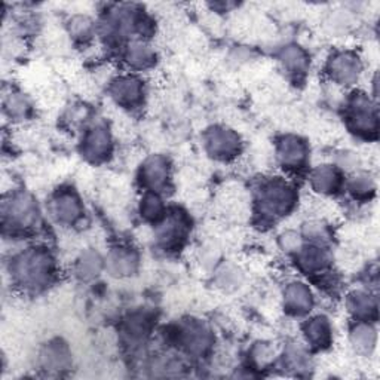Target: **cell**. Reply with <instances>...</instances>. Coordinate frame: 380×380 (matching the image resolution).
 Listing matches in <instances>:
<instances>
[{
  "mask_svg": "<svg viewBox=\"0 0 380 380\" xmlns=\"http://www.w3.org/2000/svg\"><path fill=\"white\" fill-rule=\"evenodd\" d=\"M53 272V260L48 253L28 250L16 257L11 266V273L20 286L36 288L45 286Z\"/></svg>",
  "mask_w": 380,
  "mask_h": 380,
  "instance_id": "cell-1",
  "label": "cell"
},
{
  "mask_svg": "<svg viewBox=\"0 0 380 380\" xmlns=\"http://www.w3.org/2000/svg\"><path fill=\"white\" fill-rule=\"evenodd\" d=\"M38 207L28 195L18 193L11 196V200L4 205V220L11 227H31L38 222Z\"/></svg>",
  "mask_w": 380,
  "mask_h": 380,
  "instance_id": "cell-2",
  "label": "cell"
},
{
  "mask_svg": "<svg viewBox=\"0 0 380 380\" xmlns=\"http://www.w3.org/2000/svg\"><path fill=\"white\" fill-rule=\"evenodd\" d=\"M261 211L271 216H284L294 205V192L284 181H273L261 190Z\"/></svg>",
  "mask_w": 380,
  "mask_h": 380,
  "instance_id": "cell-3",
  "label": "cell"
},
{
  "mask_svg": "<svg viewBox=\"0 0 380 380\" xmlns=\"http://www.w3.org/2000/svg\"><path fill=\"white\" fill-rule=\"evenodd\" d=\"M207 146L214 156L229 158L238 152L239 139L234 131H229L226 128H216L208 134Z\"/></svg>",
  "mask_w": 380,
  "mask_h": 380,
  "instance_id": "cell-4",
  "label": "cell"
},
{
  "mask_svg": "<svg viewBox=\"0 0 380 380\" xmlns=\"http://www.w3.org/2000/svg\"><path fill=\"white\" fill-rule=\"evenodd\" d=\"M112 95L119 104L131 107L140 103L143 95V87L134 77H121L113 84Z\"/></svg>",
  "mask_w": 380,
  "mask_h": 380,
  "instance_id": "cell-5",
  "label": "cell"
},
{
  "mask_svg": "<svg viewBox=\"0 0 380 380\" xmlns=\"http://www.w3.org/2000/svg\"><path fill=\"white\" fill-rule=\"evenodd\" d=\"M53 214L61 223H75L82 212L79 200L73 193H61L53 202Z\"/></svg>",
  "mask_w": 380,
  "mask_h": 380,
  "instance_id": "cell-6",
  "label": "cell"
},
{
  "mask_svg": "<svg viewBox=\"0 0 380 380\" xmlns=\"http://www.w3.org/2000/svg\"><path fill=\"white\" fill-rule=\"evenodd\" d=\"M278 156L283 165L288 168H297L306 159V146L295 137H287L279 143Z\"/></svg>",
  "mask_w": 380,
  "mask_h": 380,
  "instance_id": "cell-7",
  "label": "cell"
},
{
  "mask_svg": "<svg viewBox=\"0 0 380 380\" xmlns=\"http://www.w3.org/2000/svg\"><path fill=\"white\" fill-rule=\"evenodd\" d=\"M84 151L92 159H102L110 152V137L104 128L91 129L85 139Z\"/></svg>",
  "mask_w": 380,
  "mask_h": 380,
  "instance_id": "cell-8",
  "label": "cell"
},
{
  "mask_svg": "<svg viewBox=\"0 0 380 380\" xmlns=\"http://www.w3.org/2000/svg\"><path fill=\"white\" fill-rule=\"evenodd\" d=\"M143 175H144L146 185H148L152 189H159V188L165 186V183H167V178H168L167 161L161 156L148 159L146 163V167H144Z\"/></svg>",
  "mask_w": 380,
  "mask_h": 380,
  "instance_id": "cell-9",
  "label": "cell"
},
{
  "mask_svg": "<svg viewBox=\"0 0 380 380\" xmlns=\"http://www.w3.org/2000/svg\"><path fill=\"white\" fill-rule=\"evenodd\" d=\"M286 305L294 313H305L312 306V295L305 284H291L286 291Z\"/></svg>",
  "mask_w": 380,
  "mask_h": 380,
  "instance_id": "cell-10",
  "label": "cell"
},
{
  "mask_svg": "<svg viewBox=\"0 0 380 380\" xmlns=\"http://www.w3.org/2000/svg\"><path fill=\"white\" fill-rule=\"evenodd\" d=\"M358 58L352 57L351 54H340L332 61V73L337 80L344 82V84H349V82L355 80L358 76Z\"/></svg>",
  "mask_w": 380,
  "mask_h": 380,
  "instance_id": "cell-11",
  "label": "cell"
},
{
  "mask_svg": "<svg viewBox=\"0 0 380 380\" xmlns=\"http://www.w3.org/2000/svg\"><path fill=\"white\" fill-rule=\"evenodd\" d=\"M305 335L312 346L321 348V346H327L332 340V328H330V324L325 318L317 317L306 324Z\"/></svg>",
  "mask_w": 380,
  "mask_h": 380,
  "instance_id": "cell-12",
  "label": "cell"
},
{
  "mask_svg": "<svg viewBox=\"0 0 380 380\" xmlns=\"http://www.w3.org/2000/svg\"><path fill=\"white\" fill-rule=\"evenodd\" d=\"M312 183H313V188H315L318 192L332 193L337 189L340 178L335 168L328 167V165H322V167H320L315 173H313Z\"/></svg>",
  "mask_w": 380,
  "mask_h": 380,
  "instance_id": "cell-13",
  "label": "cell"
},
{
  "mask_svg": "<svg viewBox=\"0 0 380 380\" xmlns=\"http://www.w3.org/2000/svg\"><path fill=\"white\" fill-rule=\"evenodd\" d=\"M107 266L114 275H119V276L131 275V272H134L137 266V257L131 251L118 250L110 254Z\"/></svg>",
  "mask_w": 380,
  "mask_h": 380,
  "instance_id": "cell-14",
  "label": "cell"
},
{
  "mask_svg": "<svg viewBox=\"0 0 380 380\" xmlns=\"http://www.w3.org/2000/svg\"><path fill=\"white\" fill-rule=\"evenodd\" d=\"M351 121L359 132H367L369 129L376 126V116L370 113L369 103L366 98H358L354 103V109L351 113Z\"/></svg>",
  "mask_w": 380,
  "mask_h": 380,
  "instance_id": "cell-15",
  "label": "cell"
},
{
  "mask_svg": "<svg viewBox=\"0 0 380 380\" xmlns=\"http://www.w3.org/2000/svg\"><path fill=\"white\" fill-rule=\"evenodd\" d=\"M306 60L305 53L297 46H288L283 55V63L291 73L303 72L306 67Z\"/></svg>",
  "mask_w": 380,
  "mask_h": 380,
  "instance_id": "cell-16",
  "label": "cell"
},
{
  "mask_svg": "<svg viewBox=\"0 0 380 380\" xmlns=\"http://www.w3.org/2000/svg\"><path fill=\"white\" fill-rule=\"evenodd\" d=\"M327 256L324 251H321L320 249H309L308 251H305L300 256V263L302 266L309 272L312 271H321L325 268L327 264Z\"/></svg>",
  "mask_w": 380,
  "mask_h": 380,
  "instance_id": "cell-17",
  "label": "cell"
},
{
  "mask_svg": "<svg viewBox=\"0 0 380 380\" xmlns=\"http://www.w3.org/2000/svg\"><path fill=\"white\" fill-rule=\"evenodd\" d=\"M153 54L148 46L144 43H132L128 51V60L136 67H146V65L152 61Z\"/></svg>",
  "mask_w": 380,
  "mask_h": 380,
  "instance_id": "cell-18",
  "label": "cell"
},
{
  "mask_svg": "<svg viewBox=\"0 0 380 380\" xmlns=\"http://www.w3.org/2000/svg\"><path fill=\"white\" fill-rule=\"evenodd\" d=\"M162 202L156 195H147L144 197L141 204V212L147 220H158L159 217H162Z\"/></svg>",
  "mask_w": 380,
  "mask_h": 380,
  "instance_id": "cell-19",
  "label": "cell"
},
{
  "mask_svg": "<svg viewBox=\"0 0 380 380\" xmlns=\"http://www.w3.org/2000/svg\"><path fill=\"white\" fill-rule=\"evenodd\" d=\"M98 271H100V259L97 254H87L79 261V273L84 278H91Z\"/></svg>",
  "mask_w": 380,
  "mask_h": 380,
  "instance_id": "cell-20",
  "label": "cell"
},
{
  "mask_svg": "<svg viewBox=\"0 0 380 380\" xmlns=\"http://www.w3.org/2000/svg\"><path fill=\"white\" fill-rule=\"evenodd\" d=\"M352 309L355 310V313H358L359 317H366L369 315V310L374 309V305L370 303V299L367 294H361L358 293L354 297V303H352Z\"/></svg>",
  "mask_w": 380,
  "mask_h": 380,
  "instance_id": "cell-21",
  "label": "cell"
},
{
  "mask_svg": "<svg viewBox=\"0 0 380 380\" xmlns=\"http://www.w3.org/2000/svg\"><path fill=\"white\" fill-rule=\"evenodd\" d=\"M6 109L9 110L11 113V118L12 116H24L26 112L28 110V106L26 103L24 98L21 97H16V95H12L9 98V102L6 103Z\"/></svg>",
  "mask_w": 380,
  "mask_h": 380,
  "instance_id": "cell-22",
  "label": "cell"
},
{
  "mask_svg": "<svg viewBox=\"0 0 380 380\" xmlns=\"http://www.w3.org/2000/svg\"><path fill=\"white\" fill-rule=\"evenodd\" d=\"M91 30V21L85 16H77L75 18L73 24H72V33L75 35V38H82V36H87Z\"/></svg>",
  "mask_w": 380,
  "mask_h": 380,
  "instance_id": "cell-23",
  "label": "cell"
}]
</instances>
